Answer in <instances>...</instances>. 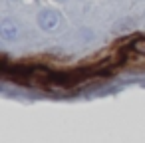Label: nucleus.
<instances>
[{
	"label": "nucleus",
	"instance_id": "1",
	"mask_svg": "<svg viewBox=\"0 0 145 143\" xmlns=\"http://www.w3.org/2000/svg\"><path fill=\"white\" fill-rule=\"evenodd\" d=\"M58 24H60V14H58L56 10H52V8H44V10L38 12V26H40L42 30L52 32V30L58 28Z\"/></svg>",
	"mask_w": 145,
	"mask_h": 143
},
{
	"label": "nucleus",
	"instance_id": "2",
	"mask_svg": "<svg viewBox=\"0 0 145 143\" xmlns=\"http://www.w3.org/2000/svg\"><path fill=\"white\" fill-rule=\"evenodd\" d=\"M0 38H2L4 42H16L20 38V28L14 20L10 18H4L2 22H0Z\"/></svg>",
	"mask_w": 145,
	"mask_h": 143
},
{
	"label": "nucleus",
	"instance_id": "3",
	"mask_svg": "<svg viewBox=\"0 0 145 143\" xmlns=\"http://www.w3.org/2000/svg\"><path fill=\"white\" fill-rule=\"evenodd\" d=\"M135 50H137V52H145V40H143V42H141V40L135 42Z\"/></svg>",
	"mask_w": 145,
	"mask_h": 143
}]
</instances>
